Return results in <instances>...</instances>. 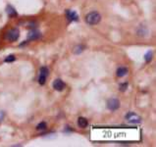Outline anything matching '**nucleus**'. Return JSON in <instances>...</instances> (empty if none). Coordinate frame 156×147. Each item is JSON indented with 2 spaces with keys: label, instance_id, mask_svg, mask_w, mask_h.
Segmentation results:
<instances>
[{
  "label": "nucleus",
  "instance_id": "obj_1",
  "mask_svg": "<svg viewBox=\"0 0 156 147\" xmlns=\"http://www.w3.org/2000/svg\"><path fill=\"white\" fill-rule=\"evenodd\" d=\"M101 20V16L98 12H90L85 16V22L88 25L93 26V25H97Z\"/></svg>",
  "mask_w": 156,
  "mask_h": 147
},
{
  "label": "nucleus",
  "instance_id": "obj_2",
  "mask_svg": "<svg viewBox=\"0 0 156 147\" xmlns=\"http://www.w3.org/2000/svg\"><path fill=\"white\" fill-rule=\"evenodd\" d=\"M19 36H20V31H19V29L15 28V29H10L9 31H7L6 36H5V38L10 42H14L16 40H18Z\"/></svg>",
  "mask_w": 156,
  "mask_h": 147
},
{
  "label": "nucleus",
  "instance_id": "obj_3",
  "mask_svg": "<svg viewBox=\"0 0 156 147\" xmlns=\"http://www.w3.org/2000/svg\"><path fill=\"white\" fill-rule=\"evenodd\" d=\"M49 75V70L46 67H41L39 70V77H38V82L40 85H43L46 82V77Z\"/></svg>",
  "mask_w": 156,
  "mask_h": 147
},
{
  "label": "nucleus",
  "instance_id": "obj_4",
  "mask_svg": "<svg viewBox=\"0 0 156 147\" xmlns=\"http://www.w3.org/2000/svg\"><path fill=\"white\" fill-rule=\"evenodd\" d=\"M126 120H128V122L131 124H139L141 122V116H139L138 114L134 113V112H129L126 115Z\"/></svg>",
  "mask_w": 156,
  "mask_h": 147
},
{
  "label": "nucleus",
  "instance_id": "obj_5",
  "mask_svg": "<svg viewBox=\"0 0 156 147\" xmlns=\"http://www.w3.org/2000/svg\"><path fill=\"white\" fill-rule=\"evenodd\" d=\"M107 108L111 111H116L120 108V101L116 98H111L107 101Z\"/></svg>",
  "mask_w": 156,
  "mask_h": 147
},
{
  "label": "nucleus",
  "instance_id": "obj_6",
  "mask_svg": "<svg viewBox=\"0 0 156 147\" xmlns=\"http://www.w3.org/2000/svg\"><path fill=\"white\" fill-rule=\"evenodd\" d=\"M52 86H53V88H54L55 90H57V91H63L66 85H65V84H64L62 79H55V81L53 82Z\"/></svg>",
  "mask_w": 156,
  "mask_h": 147
},
{
  "label": "nucleus",
  "instance_id": "obj_7",
  "mask_svg": "<svg viewBox=\"0 0 156 147\" xmlns=\"http://www.w3.org/2000/svg\"><path fill=\"white\" fill-rule=\"evenodd\" d=\"M66 17L69 22H77L79 21V16L75 11L72 10H66Z\"/></svg>",
  "mask_w": 156,
  "mask_h": 147
},
{
  "label": "nucleus",
  "instance_id": "obj_8",
  "mask_svg": "<svg viewBox=\"0 0 156 147\" xmlns=\"http://www.w3.org/2000/svg\"><path fill=\"white\" fill-rule=\"evenodd\" d=\"M40 36H41V33L38 31L33 29L28 33V40H36V39H38Z\"/></svg>",
  "mask_w": 156,
  "mask_h": 147
},
{
  "label": "nucleus",
  "instance_id": "obj_9",
  "mask_svg": "<svg viewBox=\"0 0 156 147\" xmlns=\"http://www.w3.org/2000/svg\"><path fill=\"white\" fill-rule=\"evenodd\" d=\"M88 125V121L84 117H80L79 119H78V125H79L80 127H82V129H85V127H87Z\"/></svg>",
  "mask_w": 156,
  "mask_h": 147
},
{
  "label": "nucleus",
  "instance_id": "obj_10",
  "mask_svg": "<svg viewBox=\"0 0 156 147\" xmlns=\"http://www.w3.org/2000/svg\"><path fill=\"white\" fill-rule=\"evenodd\" d=\"M127 74H128V69L125 68V67H120V68L117 69V72H116L117 77H125Z\"/></svg>",
  "mask_w": 156,
  "mask_h": 147
},
{
  "label": "nucleus",
  "instance_id": "obj_11",
  "mask_svg": "<svg viewBox=\"0 0 156 147\" xmlns=\"http://www.w3.org/2000/svg\"><path fill=\"white\" fill-rule=\"evenodd\" d=\"M6 12H7V14L9 15V17H11V18H14L16 16H18V13L16 12V10L11 6V5H8L6 7Z\"/></svg>",
  "mask_w": 156,
  "mask_h": 147
},
{
  "label": "nucleus",
  "instance_id": "obj_12",
  "mask_svg": "<svg viewBox=\"0 0 156 147\" xmlns=\"http://www.w3.org/2000/svg\"><path fill=\"white\" fill-rule=\"evenodd\" d=\"M46 127H47V125H46V123H44V122L39 123V124L36 125V130H44Z\"/></svg>",
  "mask_w": 156,
  "mask_h": 147
},
{
  "label": "nucleus",
  "instance_id": "obj_13",
  "mask_svg": "<svg viewBox=\"0 0 156 147\" xmlns=\"http://www.w3.org/2000/svg\"><path fill=\"white\" fill-rule=\"evenodd\" d=\"M83 50H84V46H82V45H78V46H76L74 48V53L75 54H80V53L83 52Z\"/></svg>",
  "mask_w": 156,
  "mask_h": 147
},
{
  "label": "nucleus",
  "instance_id": "obj_14",
  "mask_svg": "<svg viewBox=\"0 0 156 147\" xmlns=\"http://www.w3.org/2000/svg\"><path fill=\"white\" fill-rule=\"evenodd\" d=\"M144 59H145V61H146L147 63L148 62H150L151 61V59H152V52L151 51H148L145 54V56H144Z\"/></svg>",
  "mask_w": 156,
  "mask_h": 147
},
{
  "label": "nucleus",
  "instance_id": "obj_15",
  "mask_svg": "<svg viewBox=\"0 0 156 147\" xmlns=\"http://www.w3.org/2000/svg\"><path fill=\"white\" fill-rule=\"evenodd\" d=\"M15 56L14 55H9V56H7V57L6 58H5V62H6V63H8V62H14V61H15Z\"/></svg>",
  "mask_w": 156,
  "mask_h": 147
},
{
  "label": "nucleus",
  "instance_id": "obj_16",
  "mask_svg": "<svg viewBox=\"0 0 156 147\" xmlns=\"http://www.w3.org/2000/svg\"><path fill=\"white\" fill-rule=\"evenodd\" d=\"M128 82H125V84H120V90L121 91H126L127 90V88H128Z\"/></svg>",
  "mask_w": 156,
  "mask_h": 147
},
{
  "label": "nucleus",
  "instance_id": "obj_17",
  "mask_svg": "<svg viewBox=\"0 0 156 147\" xmlns=\"http://www.w3.org/2000/svg\"><path fill=\"white\" fill-rule=\"evenodd\" d=\"M4 117H5V113L3 111H0V124H1V122L3 121Z\"/></svg>",
  "mask_w": 156,
  "mask_h": 147
}]
</instances>
